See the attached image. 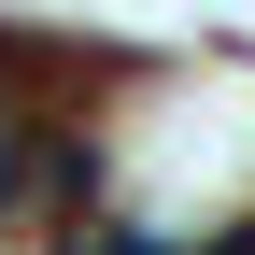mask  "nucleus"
<instances>
[{"mask_svg": "<svg viewBox=\"0 0 255 255\" xmlns=\"http://www.w3.org/2000/svg\"><path fill=\"white\" fill-rule=\"evenodd\" d=\"M57 255H170V241H114V227H71Z\"/></svg>", "mask_w": 255, "mask_h": 255, "instance_id": "f257e3e1", "label": "nucleus"}]
</instances>
